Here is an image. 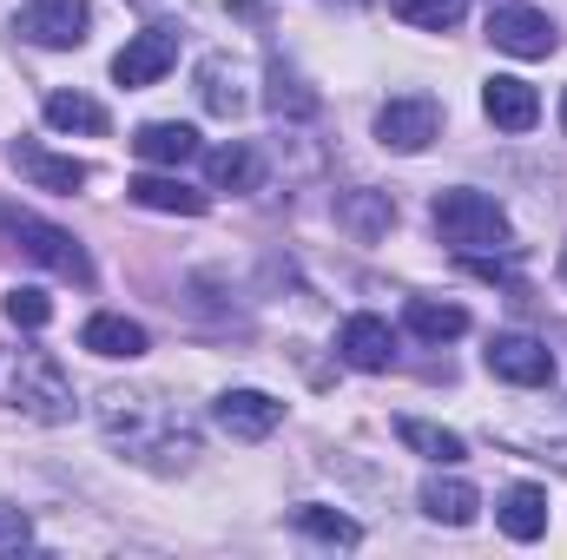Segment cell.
<instances>
[{"instance_id":"cell-3","label":"cell","mask_w":567,"mask_h":560,"mask_svg":"<svg viewBox=\"0 0 567 560\" xmlns=\"http://www.w3.org/2000/svg\"><path fill=\"white\" fill-rule=\"evenodd\" d=\"M0 409H20L33 422H73V376L47 350H7L0 343Z\"/></svg>"},{"instance_id":"cell-1","label":"cell","mask_w":567,"mask_h":560,"mask_svg":"<svg viewBox=\"0 0 567 560\" xmlns=\"http://www.w3.org/2000/svg\"><path fill=\"white\" fill-rule=\"evenodd\" d=\"M93 416L106 428V442L120 448V462H133L145 475H185L198 462V428L178 403H165L158 390H100Z\"/></svg>"},{"instance_id":"cell-21","label":"cell","mask_w":567,"mask_h":560,"mask_svg":"<svg viewBox=\"0 0 567 560\" xmlns=\"http://www.w3.org/2000/svg\"><path fill=\"white\" fill-rule=\"evenodd\" d=\"M133 152H140L145 165H185V158H198V133L192 126H178V120H152V126H140L133 133Z\"/></svg>"},{"instance_id":"cell-24","label":"cell","mask_w":567,"mask_h":560,"mask_svg":"<svg viewBox=\"0 0 567 560\" xmlns=\"http://www.w3.org/2000/svg\"><path fill=\"white\" fill-rule=\"evenodd\" d=\"M47 126L53 133H106V106L86 93H47Z\"/></svg>"},{"instance_id":"cell-18","label":"cell","mask_w":567,"mask_h":560,"mask_svg":"<svg viewBox=\"0 0 567 560\" xmlns=\"http://www.w3.org/2000/svg\"><path fill=\"white\" fill-rule=\"evenodd\" d=\"M495 521H502L508 541H542V535H548V488L515 481V488L495 501Z\"/></svg>"},{"instance_id":"cell-28","label":"cell","mask_w":567,"mask_h":560,"mask_svg":"<svg viewBox=\"0 0 567 560\" xmlns=\"http://www.w3.org/2000/svg\"><path fill=\"white\" fill-rule=\"evenodd\" d=\"M271 113H297V120H303V113H317V93H303V86H297V73H290L284 60H271Z\"/></svg>"},{"instance_id":"cell-19","label":"cell","mask_w":567,"mask_h":560,"mask_svg":"<svg viewBox=\"0 0 567 560\" xmlns=\"http://www.w3.org/2000/svg\"><path fill=\"white\" fill-rule=\"evenodd\" d=\"M423 515L442 521V528H468L482 515V495L462 481V475H429L423 481Z\"/></svg>"},{"instance_id":"cell-8","label":"cell","mask_w":567,"mask_h":560,"mask_svg":"<svg viewBox=\"0 0 567 560\" xmlns=\"http://www.w3.org/2000/svg\"><path fill=\"white\" fill-rule=\"evenodd\" d=\"M488 40H495L502 53H515V60H548V53L561 46L555 20H548L542 7H495V13H488Z\"/></svg>"},{"instance_id":"cell-16","label":"cell","mask_w":567,"mask_h":560,"mask_svg":"<svg viewBox=\"0 0 567 560\" xmlns=\"http://www.w3.org/2000/svg\"><path fill=\"white\" fill-rule=\"evenodd\" d=\"M126 191H133V205H145V211H172V218H198V211L212 205V198H205L198 185H185L178 172H140Z\"/></svg>"},{"instance_id":"cell-13","label":"cell","mask_w":567,"mask_h":560,"mask_svg":"<svg viewBox=\"0 0 567 560\" xmlns=\"http://www.w3.org/2000/svg\"><path fill=\"white\" fill-rule=\"evenodd\" d=\"M482 113H488L502 133H528V126L542 120V93H535L528 80H515V73H495V80L482 86Z\"/></svg>"},{"instance_id":"cell-15","label":"cell","mask_w":567,"mask_h":560,"mask_svg":"<svg viewBox=\"0 0 567 560\" xmlns=\"http://www.w3.org/2000/svg\"><path fill=\"white\" fill-rule=\"evenodd\" d=\"M198 100H205V113H218V120H238V113L251 106V93H245V66H238L231 53H212V60H198Z\"/></svg>"},{"instance_id":"cell-31","label":"cell","mask_w":567,"mask_h":560,"mask_svg":"<svg viewBox=\"0 0 567 560\" xmlns=\"http://www.w3.org/2000/svg\"><path fill=\"white\" fill-rule=\"evenodd\" d=\"M561 278H567V251H561Z\"/></svg>"},{"instance_id":"cell-20","label":"cell","mask_w":567,"mask_h":560,"mask_svg":"<svg viewBox=\"0 0 567 560\" xmlns=\"http://www.w3.org/2000/svg\"><path fill=\"white\" fill-rule=\"evenodd\" d=\"M205 172H212V191H258V185H265V158L245 139L205 152Z\"/></svg>"},{"instance_id":"cell-2","label":"cell","mask_w":567,"mask_h":560,"mask_svg":"<svg viewBox=\"0 0 567 560\" xmlns=\"http://www.w3.org/2000/svg\"><path fill=\"white\" fill-rule=\"evenodd\" d=\"M429 218H435V238L455 258H468L475 271H488L495 258H515V225H508V211L488 191H468V185L435 191V211Z\"/></svg>"},{"instance_id":"cell-27","label":"cell","mask_w":567,"mask_h":560,"mask_svg":"<svg viewBox=\"0 0 567 560\" xmlns=\"http://www.w3.org/2000/svg\"><path fill=\"white\" fill-rule=\"evenodd\" d=\"M462 7H468V0H396V13H403L410 27H423V33H449V27L462 20Z\"/></svg>"},{"instance_id":"cell-4","label":"cell","mask_w":567,"mask_h":560,"mask_svg":"<svg viewBox=\"0 0 567 560\" xmlns=\"http://www.w3.org/2000/svg\"><path fill=\"white\" fill-rule=\"evenodd\" d=\"M0 238L20 251V258H33V265H47L53 278L66 283H93V258H86V245L73 238V231H60V225H47V218H33V211H7L0 218Z\"/></svg>"},{"instance_id":"cell-12","label":"cell","mask_w":567,"mask_h":560,"mask_svg":"<svg viewBox=\"0 0 567 560\" xmlns=\"http://www.w3.org/2000/svg\"><path fill=\"white\" fill-rule=\"evenodd\" d=\"M337 356H343L350 370L377 376V370H390V363H396V330H390L383 317H350V323L337 330Z\"/></svg>"},{"instance_id":"cell-25","label":"cell","mask_w":567,"mask_h":560,"mask_svg":"<svg viewBox=\"0 0 567 560\" xmlns=\"http://www.w3.org/2000/svg\"><path fill=\"white\" fill-rule=\"evenodd\" d=\"M290 521H297V535H310V541H330V548H357V541H363V528H357L350 515H337V508H317V501H310V508H297Z\"/></svg>"},{"instance_id":"cell-17","label":"cell","mask_w":567,"mask_h":560,"mask_svg":"<svg viewBox=\"0 0 567 560\" xmlns=\"http://www.w3.org/2000/svg\"><path fill=\"white\" fill-rule=\"evenodd\" d=\"M337 225L350 231V238H383L390 225H396V205H390V191H377V185H357V191H337Z\"/></svg>"},{"instance_id":"cell-14","label":"cell","mask_w":567,"mask_h":560,"mask_svg":"<svg viewBox=\"0 0 567 560\" xmlns=\"http://www.w3.org/2000/svg\"><path fill=\"white\" fill-rule=\"evenodd\" d=\"M80 350H93L106 363H133V356H145V323L120 317V310H100L80 323Z\"/></svg>"},{"instance_id":"cell-6","label":"cell","mask_w":567,"mask_h":560,"mask_svg":"<svg viewBox=\"0 0 567 560\" xmlns=\"http://www.w3.org/2000/svg\"><path fill=\"white\" fill-rule=\"evenodd\" d=\"M377 139L390 145V152H429V145L442 139V106H435L429 93L390 100V106L377 113Z\"/></svg>"},{"instance_id":"cell-5","label":"cell","mask_w":567,"mask_h":560,"mask_svg":"<svg viewBox=\"0 0 567 560\" xmlns=\"http://www.w3.org/2000/svg\"><path fill=\"white\" fill-rule=\"evenodd\" d=\"M86 27H93V7H86V0H27V7H20V40H33V46H47V53L80 46Z\"/></svg>"},{"instance_id":"cell-7","label":"cell","mask_w":567,"mask_h":560,"mask_svg":"<svg viewBox=\"0 0 567 560\" xmlns=\"http://www.w3.org/2000/svg\"><path fill=\"white\" fill-rule=\"evenodd\" d=\"M488 370H495L502 383H515V390H548V383H555V350H548L542 336L502 330V336L488 343Z\"/></svg>"},{"instance_id":"cell-29","label":"cell","mask_w":567,"mask_h":560,"mask_svg":"<svg viewBox=\"0 0 567 560\" xmlns=\"http://www.w3.org/2000/svg\"><path fill=\"white\" fill-rule=\"evenodd\" d=\"M27 541H33V521L20 508H0V554H20Z\"/></svg>"},{"instance_id":"cell-30","label":"cell","mask_w":567,"mask_h":560,"mask_svg":"<svg viewBox=\"0 0 567 560\" xmlns=\"http://www.w3.org/2000/svg\"><path fill=\"white\" fill-rule=\"evenodd\" d=\"M561 133H567V93H561Z\"/></svg>"},{"instance_id":"cell-10","label":"cell","mask_w":567,"mask_h":560,"mask_svg":"<svg viewBox=\"0 0 567 560\" xmlns=\"http://www.w3.org/2000/svg\"><path fill=\"white\" fill-rule=\"evenodd\" d=\"M212 422H218L231 442H265V435L284 422V403L265 396V390H225V396L212 403Z\"/></svg>"},{"instance_id":"cell-9","label":"cell","mask_w":567,"mask_h":560,"mask_svg":"<svg viewBox=\"0 0 567 560\" xmlns=\"http://www.w3.org/2000/svg\"><path fill=\"white\" fill-rule=\"evenodd\" d=\"M172 60H178V33H165V27H145L133 33L126 46H120V60H113V80L126 86V93H140L152 80H165L172 73Z\"/></svg>"},{"instance_id":"cell-11","label":"cell","mask_w":567,"mask_h":560,"mask_svg":"<svg viewBox=\"0 0 567 560\" xmlns=\"http://www.w3.org/2000/svg\"><path fill=\"white\" fill-rule=\"evenodd\" d=\"M7 165H13L33 191H80V185L93 178L80 158H60V152H47L40 139H13L7 145Z\"/></svg>"},{"instance_id":"cell-23","label":"cell","mask_w":567,"mask_h":560,"mask_svg":"<svg viewBox=\"0 0 567 560\" xmlns=\"http://www.w3.org/2000/svg\"><path fill=\"white\" fill-rule=\"evenodd\" d=\"M396 435H403V448H416V455L442 462V468H455V462L468 455L455 428H435V422H423V416H403V422H396Z\"/></svg>"},{"instance_id":"cell-22","label":"cell","mask_w":567,"mask_h":560,"mask_svg":"<svg viewBox=\"0 0 567 560\" xmlns=\"http://www.w3.org/2000/svg\"><path fill=\"white\" fill-rule=\"evenodd\" d=\"M403 323H410V336H423V343H455V336L468 330V310H462V303H435V297H410Z\"/></svg>"},{"instance_id":"cell-26","label":"cell","mask_w":567,"mask_h":560,"mask_svg":"<svg viewBox=\"0 0 567 560\" xmlns=\"http://www.w3.org/2000/svg\"><path fill=\"white\" fill-rule=\"evenodd\" d=\"M0 310H7L13 330H47V323H53V303H47V290H33V283H13V290L0 297Z\"/></svg>"}]
</instances>
